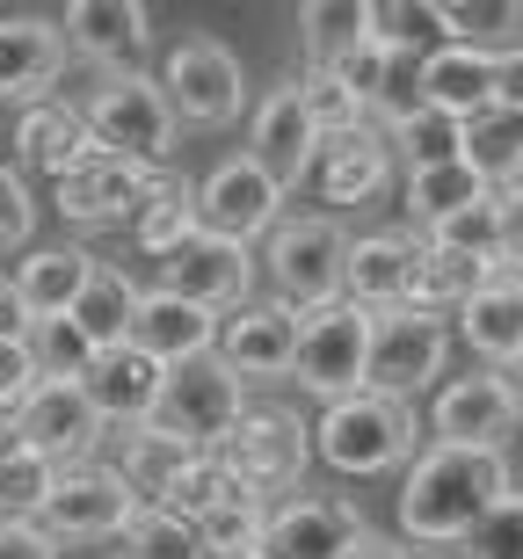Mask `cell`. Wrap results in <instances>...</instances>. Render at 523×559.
Returning <instances> with one entry per match:
<instances>
[{"label": "cell", "instance_id": "26", "mask_svg": "<svg viewBox=\"0 0 523 559\" xmlns=\"http://www.w3.org/2000/svg\"><path fill=\"white\" fill-rule=\"evenodd\" d=\"M487 276H502V262H473V254H451L437 248V240H407V306L415 312H437V320H451V312L473 298V290L487 284Z\"/></svg>", "mask_w": 523, "mask_h": 559}, {"label": "cell", "instance_id": "40", "mask_svg": "<svg viewBox=\"0 0 523 559\" xmlns=\"http://www.w3.org/2000/svg\"><path fill=\"white\" fill-rule=\"evenodd\" d=\"M29 364H37V378H59V385H81V371L95 364V342H87L73 320H29Z\"/></svg>", "mask_w": 523, "mask_h": 559}, {"label": "cell", "instance_id": "38", "mask_svg": "<svg viewBox=\"0 0 523 559\" xmlns=\"http://www.w3.org/2000/svg\"><path fill=\"white\" fill-rule=\"evenodd\" d=\"M393 139V160H407V175H421V167H451L465 145V124L459 117H443V109H415L407 124L385 131Z\"/></svg>", "mask_w": 523, "mask_h": 559}, {"label": "cell", "instance_id": "41", "mask_svg": "<svg viewBox=\"0 0 523 559\" xmlns=\"http://www.w3.org/2000/svg\"><path fill=\"white\" fill-rule=\"evenodd\" d=\"M292 87H298V103H306V117H313V131H320V139H342V131L371 124V109L356 103V95L335 81V73H328V66H306V73H298Z\"/></svg>", "mask_w": 523, "mask_h": 559}, {"label": "cell", "instance_id": "20", "mask_svg": "<svg viewBox=\"0 0 523 559\" xmlns=\"http://www.w3.org/2000/svg\"><path fill=\"white\" fill-rule=\"evenodd\" d=\"M393 167H400L393 139H385L378 124H356V131H342V139H320L306 182H313L328 204H371V197H385Z\"/></svg>", "mask_w": 523, "mask_h": 559}, {"label": "cell", "instance_id": "16", "mask_svg": "<svg viewBox=\"0 0 523 559\" xmlns=\"http://www.w3.org/2000/svg\"><path fill=\"white\" fill-rule=\"evenodd\" d=\"M161 290H175V298H189V306H204V312L248 306V290H254V248H233V240L189 233L175 254H161Z\"/></svg>", "mask_w": 523, "mask_h": 559}, {"label": "cell", "instance_id": "31", "mask_svg": "<svg viewBox=\"0 0 523 559\" xmlns=\"http://www.w3.org/2000/svg\"><path fill=\"white\" fill-rule=\"evenodd\" d=\"M459 160L473 167V175H480L487 189L523 182V117H509V109H480V117L465 124Z\"/></svg>", "mask_w": 523, "mask_h": 559}, {"label": "cell", "instance_id": "55", "mask_svg": "<svg viewBox=\"0 0 523 559\" xmlns=\"http://www.w3.org/2000/svg\"><path fill=\"white\" fill-rule=\"evenodd\" d=\"M495 378H502L509 407H516V421H523V356H516V364H502V371H495Z\"/></svg>", "mask_w": 523, "mask_h": 559}, {"label": "cell", "instance_id": "45", "mask_svg": "<svg viewBox=\"0 0 523 559\" xmlns=\"http://www.w3.org/2000/svg\"><path fill=\"white\" fill-rule=\"evenodd\" d=\"M451 552H459V559H523V487H509V495L495 501V509H487Z\"/></svg>", "mask_w": 523, "mask_h": 559}, {"label": "cell", "instance_id": "24", "mask_svg": "<svg viewBox=\"0 0 523 559\" xmlns=\"http://www.w3.org/2000/svg\"><path fill=\"white\" fill-rule=\"evenodd\" d=\"M451 342H465L487 371L516 364V356H523V276H509V270L487 276V284L451 312Z\"/></svg>", "mask_w": 523, "mask_h": 559}, {"label": "cell", "instance_id": "48", "mask_svg": "<svg viewBox=\"0 0 523 559\" xmlns=\"http://www.w3.org/2000/svg\"><path fill=\"white\" fill-rule=\"evenodd\" d=\"M328 73H335V81L349 87L356 103L371 109V95H378V73H385V44H378V37H364V44H356V51H342V59L328 66Z\"/></svg>", "mask_w": 523, "mask_h": 559}, {"label": "cell", "instance_id": "21", "mask_svg": "<svg viewBox=\"0 0 523 559\" xmlns=\"http://www.w3.org/2000/svg\"><path fill=\"white\" fill-rule=\"evenodd\" d=\"M131 349H146L161 371H175V364H197V356H211V342H218V312L189 306V298H175V290H139V312H131Z\"/></svg>", "mask_w": 523, "mask_h": 559}, {"label": "cell", "instance_id": "28", "mask_svg": "<svg viewBox=\"0 0 523 559\" xmlns=\"http://www.w3.org/2000/svg\"><path fill=\"white\" fill-rule=\"evenodd\" d=\"M87 276H95V254L87 248H37L8 284H15V298H22L29 320H66L73 298L87 290Z\"/></svg>", "mask_w": 523, "mask_h": 559}, {"label": "cell", "instance_id": "10", "mask_svg": "<svg viewBox=\"0 0 523 559\" xmlns=\"http://www.w3.org/2000/svg\"><path fill=\"white\" fill-rule=\"evenodd\" d=\"M189 197H197V233H211V240H233V248L262 240V233L284 218V189H276L270 175L248 160V153L218 160L204 182H189Z\"/></svg>", "mask_w": 523, "mask_h": 559}, {"label": "cell", "instance_id": "13", "mask_svg": "<svg viewBox=\"0 0 523 559\" xmlns=\"http://www.w3.org/2000/svg\"><path fill=\"white\" fill-rule=\"evenodd\" d=\"M15 436H22L37 457H51L59 473H73V465H95L103 421H95V407L81 400V385L37 378V385L22 393V407H15Z\"/></svg>", "mask_w": 523, "mask_h": 559}, {"label": "cell", "instance_id": "22", "mask_svg": "<svg viewBox=\"0 0 523 559\" xmlns=\"http://www.w3.org/2000/svg\"><path fill=\"white\" fill-rule=\"evenodd\" d=\"M66 73V37L51 15H0V103H51Z\"/></svg>", "mask_w": 523, "mask_h": 559}, {"label": "cell", "instance_id": "6", "mask_svg": "<svg viewBox=\"0 0 523 559\" xmlns=\"http://www.w3.org/2000/svg\"><path fill=\"white\" fill-rule=\"evenodd\" d=\"M443 364H451V320L415 312V306H393V312L371 320L364 393H385V400H407V407H415V400L443 378Z\"/></svg>", "mask_w": 523, "mask_h": 559}, {"label": "cell", "instance_id": "54", "mask_svg": "<svg viewBox=\"0 0 523 559\" xmlns=\"http://www.w3.org/2000/svg\"><path fill=\"white\" fill-rule=\"evenodd\" d=\"M342 559H407V545H400V538H378V531H364V538H356Z\"/></svg>", "mask_w": 523, "mask_h": 559}, {"label": "cell", "instance_id": "7", "mask_svg": "<svg viewBox=\"0 0 523 559\" xmlns=\"http://www.w3.org/2000/svg\"><path fill=\"white\" fill-rule=\"evenodd\" d=\"M161 95H168L175 124H233L240 109H248V73L233 59L218 37H182L168 44V59H161Z\"/></svg>", "mask_w": 523, "mask_h": 559}, {"label": "cell", "instance_id": "46", "mask_svg": "<svg viewBox=\"0 0 523 559\" xmlns=\"http://www.w3.org/2000/svg\"><path fill=\"white\" fill-rule=\"evenodd\" d=\"M421 240H437V248H451V254H473V262H502V254H495V197L459 211V218H443V226H429Z\"/></svg>", "mask_w": 523, "mask_h": 559}, {"label": "cell", "instance_id": "27", "mask_svg": "<svg viewBox=\"0 0 523 559\" xmlns=\"http://www.w3.org/2000/svg\"><path fill=\"white\" fill-rule=\"evenodd\" d=\"M342 306L371 312V320L393 312V306H407V233H364V240H349Z\"/></svg>", "mask_w": 523, "mask_h": 559}, {"label": "cell", "instance_id": "34", "mask_svg": "<svg viewBox=\"0 0 523 559\" xmlns=\"http://www.w3.org/2000/svg\"><path fill=\"white\" fill-rule=\"evenodd\" d=\"M487 197H495V189H487L465 160L407 175V211H415V226H421V233L443 226V218H459V211H473V204H487Z\"/></svg>", "mask_w": 523, "mask_h": 559}, {"label": "cell", "instance_id": "19", "mask_svg": "<svg viewBox=\"0 0 523 559\" xmlns=\"http://www.w3.org/2000/svg\"><path fill=\"white\" fill-rule=\"evenodd\" d=\"M59 37H66V51L95 59L103 73H139V59L153 44V15L139 0H73Z\"/></svg>", "mask_w": 523, "mask_h": 559}, {"label": "cell", "instance_id": "50", "mask_svg": "<svg viewBox=\"0 0 523 559\" xmlns=\"http://www.w3.org/2000/svg\"><path fill=\"white\" fill-rule=\"evenodd\" d=\"M0 559H59V545H51L44 523H8L0 516Z\"/></svg>", "mask_w": 523, "mask_h": 559}, {"label": "cell", "instance_id": "14", "mask_svg": "<svg viewBox=\"0 0 523 559\" xmlns=\"http://www.w3.org/2000/svg\"><path fill=\"white\" fill-rule=\"evenodd\" d=\"M429 436L451 443V451H509V436H516V407H509L502 378H495V371L443 378L437 400H429Z\"/></svg>", "mask_w": 523, "mask_h": 559}, {"label": "cell", "instance_id": "8", "mask_svg": "<svg viewBox=\"0 0 523 559\" xmlns=\"http://www.w3.org/2000/svg\"><path fill=\"white\" fill-rule=\"evenodd\" d=\"M364 364H371V312L356 306H320V312H298V349H292V371L306 393L320 400H349L364 393Z\"/></svg>", "mask_w": 523, "mask_h": 559}, {"label": "cell", "instance_id": "52", "mask_svg": "<svg viewBox=\"0 0 523 559\" xmlns=\"http://www.w3.org/2000/svg\"><path fill=\"white\" fill-rule=\"evenodd\" d=\"M37 385V364H29V342H0V400H22Z\"/></svg>", "mask_w": 523, "mask_h": 559}, {"label": "cell", "instance_id": "2", "mask_svg": "<svg viewBox=\"0 0 523 559\" xmlns=\"http://www.w3.org/2000/svg\"><path fill=\"white\" fill-rule=\"evenodd\" d=\"M415 436H421V415L407 400L349 393V400H328V415L313 429V451L342 479H378V473H400L415 457Z\"/></svg>", "mask_w": 523, "mask_h": 559}, {"label": "cell", "instance_id": "57", "mask_svg": "<svg viewBox=\"0 0 523 559\" xmlns=\"http://www.w3.org/2000/svg\"><path fill=\"white\" fill-rule=\"evenodd\" d=\"M240 559H262V552H240Z\"/></svg>", "mask_w": 523, "mask_h": 559}, {"label": "cell", "instance_id": "4", "mask_svg": "<svg viewBox=\"0 0 523 559\" xmlns=\"http://www.w3.org/2000/svg\"><path fill=\"white\" fill-rule=\"evenodd\" d=\"M211 457L233 473V487H248L254 501H270V495H292L298 479H306V465H313V429H306L292 407H240V421L211 443Z\"/></svg>", "mask_w": 523, "mask_h": 559}, {"label": "cell", "instance_id": "37", "mask_svg": "<svg viewBox=\"0 0 523 559\" xmlns=\"http://www.w3.org/2000/svg\"><path fill=\"white\" fill-rule=\"evenodd\" d=\"M262 516H270V501H254L248 487H240V495L211 501V509L189 523V531L204 538L211 559H240V552H254V545H262Z\"/></svg>", "mask_w": 523, "mask_h": 559}, {"label": "cell", "instance_id": "11", "mask_svg": "<svg viewBox=\"0 0 523 559\" xmlns=\"http://www.w3.org/2000/svg\"><path fill=\"white\" fill-rule=\"evenodd\" d=\"M161 182H168L161 167L117 160V153H81V160L51 182V211L73 218V226H117V218H131Z\"/></svg>", "mask_w": 523, "mask_h": 559}, {"label": "cell", "instance_id": "5", "mask_svg": "<svg viewBox=\"0 0 523 559\" xmlns=\"http://www.w3.org/2000/svg\"><path fill=\"white\" fill-rule=\"evenodd\" d=\"M342 262H349V233L328 211H306V218H276L270 226V254L262 270L276 284V306L292 312H320L342 298Z\"/></svg>", "mask_w": 523, "mask_h": 559}, {"label": "cell", "instance_id": "32", "mask_svg": "<svg viewBox=\"0 0 523 559\" xmlns=\"http://www.w3.org/2000/svg\"><path fill=\"white\" fill-rule=\"evenodd\" d=\"M51 487H59V465L37 457L15 429L0 436V516L8 523H37L44 501H51Z\"/></svg>", "mask_w": 523, "mask_h": 559}, {"label": "cell", "instance_id": "15", "mask_svg": "<svg viewBox=\"0 0 523 559\" xmlns=\"http://www.w3.org/2000/svg\"><path fill=\"white\" fill-rule=\"evenodd\" d=\"M364 538V516L335 495H284L262 516V559H342Z\"/></svg>", "mask_w": 523, "mask_h": 559}, {"label": "cell", "instance_id": "44", "mask_svg": "<svg viewBox=\"0 0 523 559\" xmlns=\"http://www.w3.org/2000/svg\"><path fill=\"white\" fill-rule=\"evenodd\" d=\"M124 552L131 559H211L204 538H197L182 516H168V509H139V516L124 523Z\"/></svg>", "mask_w": 523, "mask_h": 559}, {"label": "cell", "instance_id": "17", "mask_svg": "<svg viewBox=\"0 0 523 559\" xmlns=\"http://www.w3.org/2000/svg\"><path fill=\"white\" fill-rule=\"evenodd\" d=\"M292 349H298V312L292 306L262 298V306L218 312V342H211V356H218L240 385H248V378H284L292 371Z\"/></svg>", "mask_w": 523, "mask_h": 559}, {"label": "cell", "instance_id": "39", "mask_svg": "<svg viewBox=\"0 0 523 559\" xmlns=\"http://www.w3.org/2000/svg\"><path fill=\"white\" fill-rule=\"evenodd\" d=\"M523 29L516 0H451L443 8V44H473V51H509Z\"/></svg>", "mask_w": 523, "mask_h": 559}, {"label": "cell", "instance_id": "1", "mask_svg": "<svg viewBox=\"0 0 523 559\" xmlns=\"http://www.w3.org/2000/svg\"><path fill=\"white\" fill-rule=\"evenodd\" d=\"M509 487H516L509 451H451V443H429V451L407 457V479H400V531L415 545H459Z\"/></svg>", "mask_w": 523, "mask_h": 559}, {"label": "cell", "instance_id": "42", "mask_svg": "<svg viewBox=\"0 0 523 559\" xmlns=\"http://www.w3.org/2000/svg\"><path fill=\"white\" fill-rule=\"evenodd\" d=\"M371 37L385 44V51H437L443 44V8H429V0H378Z\"/></svg>", "mask_w": 523, "mask_h": 559}, {"label": "cell", "instance_id": "56", "mask_svg": "<svg viewBox=\"0 0 523 559\" xmlns=\"http://www.w3.org/2000/svg\"><path fill=\"white\" fill-rule=\"evenodd\" d=\"M15 407H22V400H0V436L15 429Z\"/></svg>", "mask_w": 523, "mask_h": 559}, {"label": "cell", "instance_id": "29", "mask_svg": "<svg viewBox=\"0 0 523 559\" xmlns=\"http://www.w3.org/2000/svg\"><path fill=\"white\" fill-rule=\"evenodd\" d=\"M8 145H15L22 167H37V175H51V182H59V175L81 160V153H95L73 103H29V109L15 117V139H8Z\"/></svg>", "mask_w": 523, "mask_h": 559}, {"label": "cell", "instance_id": "36", "mask_svg": "<svg viewBox=\"0 0 523 559\" xmlns=\"http://www.w3.org/2000/svg\"><path fill=\"white\" fill-rule=\"evenodd\" d=\"M298 29H306V51L313 66H335L342 51L371 37V0H306L298 8Z\"/></svg>", "mask_w": 523, "mask_h": 559}, {"label": "cell", "instance_id": "30", "mask_svg": "<svg viewBox=\"0 0 523 559\" xmlns=\"http://www.w3.org/2000/svg\"><path fill=\"white\" fill-rule=\"evenodd\" d=\"M131 312H139V284H131L124 270H109V262H95V276H87V290L73 298V328L95 342V349H117L131 334Z\"/></svg>", "mask_w": 523, "mask_h": 559}, {"label": "cell", "instance_id": "43", "mask_svg": "<svg viewBox=\"0 0 523 559\" xmlns=\"http://www.w3.org/2000/svg\"><path fill=\"white\" fill-rule=\"evenodd\" d=\"M226 495H240V487H233V473H226V465H218L211 451H197V457L182 465V473H175V487H168V495L153 501V509H168V516L197 523V516L211 509V501H226Z\"/></svg>", "mask_w": 523, "mask_h": 559}, {"label": "cell", "instance_id": "9", "mask_svg": "<svg viewBox=\"0 0 523 559\" xmlns=\"http://www.w3.org/2000/svg\"><path fill=\"white\" fill-rule=\"evenodd\" d=\"M240 407H248L240 378H233L218 356H197V364H175V371H168L161 407H153V429L182 436L189 451H211V443L240 421Z\"/></svg>", "mask_w": 523, "mask_h": 559}, {"label": "cell", "instance_id": "47", "mask_svg": "<svg viewBox=\"0 0 523 559\" xmlns=\"http://www.w3.org/2000/svg\"><path fill=\"white\" fill-rule=\"evenodd\" d=\"M29 233H37L29 182H22L15 167H0V254H8V248H29Z\"/></svg>", "mask_w": 523, "mask_h": 559}, {"label": "cell", "instance_id": "12", "mask_svg": "<svg viewBox=\"0 0 523 559\" xmlns=\"http://www.w3.org/2000/svg\"><path fill=\"white\" fill-rule=\"evenodd\" d=\"M139 509L146 501L131 495L109 465H73V473H59V487H51L37 523L51 531V545H95V538H124V523Z\"/></svg>", "mask_w": 523, "mask_h": 559}, {"label": "cell", "instance_id": "23", "mask_svg": "<svg viewBox=\"0 0 523 559\" xmlns=\"http://www.w3.org/2000/svg\"><path fill=\"white\" fill-rule=\"evenodd\" d=\"M313 153H320V131H313V117H306V103H298V87L284 81L270 103L254 109L248 160L262 167L276 189H298V182H306V167H313Z\"/></svg>", "mask_w": 523, "mask_h": 559}, {"label": "cell", "instance_id": "53", "mask_svg": "<svg viewBox=\"0 0 523 559\" xmlns=\"http://www.w3.org/2000/svg\"><path fill=\"white\" fill-rule=\"evenodd\" d=\"M29 334V312H22V298H15V284L0 276V342H22Z\"/></svg>", "mask_w": 523, "mask_h": 559}, {"label": "cell", "instance_id": "33", "mask_svg": "<svg viewBox=\"0 0 523 559\" xmlns=\"http://www.w3.org/2000/svg\"><path fill=\"white\" fill-rule=\"evenodd\" d=\"M189 457H197V451H189L182 436H168V429H153V421H146V429H131V436H124V465H117V479H124L131 495L153 509V501L175 487V473H182Z\"/></svg>", "mask_w": 523, "mask_h": 559}, {"label": "cell", "instance_id": "51", "mask_svg": "<svg viewBox=\"0 0 523 559\" xmlns=\"http://www.w3.org/2000/svg\"><path fill=\"white\" fill-rule=\"evenodd\" d=\"M495 109L523 117V37L509 51H495Z\"/></svg>", "mask_w": 523, "mask_h": 559}, {"label": "cell", "instance_id": "49", "mask_svg": "<svg viewBox=\"0 0 523 559\" xmlns=\"http://www.w3.org/2000/svg\"><path fill=\"white\" fill-rule=\"evenodd\" d=\"M495 254L509 276H523V182L495 189Z\"/></svg>", "mask_w": 523, "mask_h": 559}, {"label": "cell", "instance_id": "3", "mask_svg": "<svg viewBox=\"0 0 523 559\" xmlns=\"http://www.w3.org/2000/svg\"><path fill=\"white\" fill-rule=\"evenodd\" d=\"M73 109H81V131L95 153H117V160H139V167H161L175 153V131H182L153 73H103L87 87V103Z\"/></svg>", "mask_w": 523, "mask_h": 559}, {"label": "cell", "instance_id": "35", "mask_svg": "<svg viewBox=\"0 0 523 559\" xmlns=\"http://www.w3.org/2000/svg\"><path fill=\"white\" fill-rule=\"evenodd\" d=\"M189 233H197V197H189V182H175V175L131 211V240H139V254H153V262L175 254Z\"/></svg>", "mask_w": 523, "mask_h": 559}, {"label": "cell", "instance_id": "18", "mask_svg": "<svg viewBox=\"0 0 523 559\" xmlns=\"http://www.w3.org/2000/svg\"><path fill=\"white\" fill-rule=\"evenodd\" d=\"M161 385H168V371L153 364L146 349H131V342H117V349H95V364L81 371V400L95 407V421H117V429H146L153 407H161Z\"/></svg>", "mask_w": 523, "mask_h": 559}, {"label": "cell", "instance_id": "25", "mask_svg": "<svg viewBox=\"0 0 523 559\" xmlns=\"http://www.w3.org/2000/svg\"><path fill=\"white\" fill-rule=\"evenodd\" d=\"M421 109H443L459 124H473L480 109H495V51H473V44L421 51Z\"/></svg>", "mask_w": 523, "mask_h": 559}]
</instances>
